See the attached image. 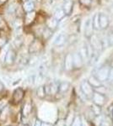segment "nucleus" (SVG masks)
<instances>
[{
	"mask_svg": "<svg viewBox=\"0 0 113 126\" xmlns=\"http://www.w3.org/2000/svg\"><path fill=\"white\" fill-rule=\"evenodd\" d=\"M90 44L92 46V48L94 50V51L96 52H100L103 49V44L102 41L99 39L97 35L95 34H92L90 37Z\"/></svg>",
	"mask_w": 113,
	"mask_h": 126,
	"instance_id": "nucleus-1",
	"label": "nucleus"
},
{
	"mask_svg": "<svg viewBox=\"0 0 113 126\" xmlns=\"http://www.w3.org/2000/svg\"><path fill=\"white\" fill-rule=\"evenodd\" d=\"M109 73H110V68L108 66H102L96 72L95 77L100 82H104L109 78Z\"/></svg>",
	"mask_w": 113,
	"mask_h": 126,
	"instance_id": "nucleus-2",
	"label": "nucleus"
},
{
	"mask_svg": "<svg viewBox=\"0 0 113 126\" xmlns=\"http://www.w3.org/2000/svg\"><path fill=\"white\" fill-rule=\"evenodd\" d=\"M94 31V25H93V19L91 18H89L85 20V25H84V32L85 35L87 38H90L93 34Z\"/></svg>",
	"mask_w": 113,
	"mask_h": 126,
	"instance_id": "nucleus-3",
	"label": "nucleus"
},
{
	"mask_svg": "<svg viewBox=\"0 0 113 126\" xmlns=\"http://www.w3.org/2000/svg\"><path fill=\"white\" fill-rule=\"evenodd\" d=\"M89 82L84 81L81 84V91L86 97H93V88Z\"/></svg>",
	"mask_w": 113,
	"mask_h": 126,
	"instance_id": "nucleus-4",
	"label": "nucleus"
},
{
	"mask_svg": "<svg viewBox=\"0 0 113 126\" xmlns=\"http://www.w3.org/2000/svg\"><path fill=\"white\" fill-rule=\"evenodd\" d=\"M68 40V36L65 33H59L58 34H57V36L54 38L53 40V45L55 46H62L65 44V42Z\"/></svg>",
	"mask_w": 113,
	"mask_h": 126,
	"instance_id": "nucleus-5",
	"label": "nucleus"
},
{
	"mask_svg": "<svg viewBox=\"0 0 113 126\" xmlns=\"http://www.w3.org/2000/svg\"><path fill=\"white\" fill-rule=\"evenodd\" d=\"M42 47V45L41 43L40 40H35L31 42V44L29 46V52L30 54H36L38 51H40V50Z\"/></svg>",
	"mask_w": 113,
	"mask_h": 126,
	"instance_id": "nucleus-6",
	"label": "nucleus"
},
{
	"mask_svg": "<svg viewBox=\"0 0 113 126\" xmlns=\"http://www.w3.org/2000/svg\"><path fill=\"white\" fill-rule=\"evenodd\" d=\"M64 10L65 14L67 15H69L73 11V3L72 0H64L63 3V7H62Z\"/></svg>",
	"mask_w": 113,
	"mask_h": 126,
	"instance_id": "nucleus-7",
	"label": "nucleus"
},
{
	"mask_svg": "<svg viewBox=\"0 0 113 126\" xmlns=\"http://www.w3.org/2000/svg\"><path fill=\"white\" fill-rule=\"evenodd\" d=\"M73 65L75 67L80 68L84 64V60L82 56H80L79 52H75L73 54Z\"/></svg>",
	"mask_w": 113,
	"mask_h": 126,
	"instance_id": "nucleus-8",
	"label": "nucleus"
},
{
	"mask_svg": "<svg viewBox=\"0 0 113 126\" xmlns=\"http://www.w3.org/2000/svg\"><path fill=\"white\" fill-rule=\"evenodd\" d=\"M73 66H74V65H73V55L68 54L67 56H65V59H64V67L66 70L69 71L73 68Z\"/></svg>",
	"mask_w": 113,
	"mask_h": 126,
	"instance_id": "nucleus-9",
	"label": "nucleus"
},
{
	"mask_svg": "<svg viewBox=\"0 0 113 126\" xmlns=\"http://www.w3.org/2000/svg\"><path fill=\"white\" fill-rule=\"evenodd\" d=\"M58 20L54 17H51L46 20V27L49 28L50 30H54L57 29V25H58Z\"/></svg>",
	"mask_w": 113,
	"mask_h": 126,
	"instance_id": "nucleus-10",
	"label": "nucleus"
},
{
	"mask_svg": "<svg viewBox=\"0 0 113 126\" xmlns=\"http://www.w3.org/2000/svg\"><path fill=\"white\" fill-rule=\"evenodd\" d=\"M109 25V19L105 14H100V29H106Z\"/></svg>",
	"mask_w": 113,
	"mask_h": 126,
	"instance_id": "nucleus-11",
	"label": "nucleus"
},
{
	"mask_svg": "<svg viewBox=\"0 0 113 126\" xmlns=\"http://www.w3.org/2000/svg\"><path fill=\"white\" fill-rule=\"evenodd\" d=\"M79 54L82 56L84 62H87L90 60V56H89V52H88V48H87V45L85 44L84 46H81L79 50Z\"/></svg>",
	"mask_w": 113,
	"mask_h": 126,
	"instance_id": "nucleus-12",
	"label": "nucleus"
},
{
	"mask_svg": "<svg viewBox=\"0 0 113 126\" xmlns=\"http://www.w3.org/2000/svg\"><path fill=\"white\" fill-rule=\"evenodd\" d=\"M15 58H16L15 52H14V50L10 49V50H9V52H8L7 56H6V58H5L6 63H8V64H12V63L15 61Z\"/></svg>",
	"mask_w": 113,
	"mask_h": 126,
	"instance_id": "nucleus-13",
	"label": "nucleus"
},
{
	"mask_svg": "<svg viewBox=\"0 0 113 126\" xmlns=\"http://www.w3.org/2000/svg\"><path fill=\"white\" fill-rule=\"evenodd\" d=\"M23 9L26 13H29V12H32L35 9V3L33 1L31 0H27L24 3L23 5Z\"/></svg>",
	"mask_w": 113,
	"mask_h": 126,
	"instance_id": "nucleus-14",
	"label": "nucleus"
},
{
	"mask_svg": "<svg viewBox=\"0 0 113 126\" xmlns=\"http://www.w3.org/2000/svg\"><path fill=\"white\" fill-rule=\"evenodd\" d=\"M65 15H66V14H65V12L63 8H57V9L55 10L54 16H53V17L56 18L58 21H60V20L64 19Z\"/></svg>",
	"mask_w": 113,
	"mask_h": 126,
	"instance_id": "nucleus-15",
	"label": "nucleus"
},
{
	"mask_svg": "<svg viewBox=\"0 0 113 126\" xmlns=\"http://www.w3.org/2000/svg\"><path fill=\"white\" fill-rule=\"evenodd\" d=\"M104 99L105 98H104L103 94H101V93H94V95H93V100H94V102L98 105V106L103 103Z\"/></svg>",
	"mask_w": 113,
	"mask_h": 126,
	"instance_id": "nucleus-16",
	"label": "nucleus"
},
{
	"mask_svg": "<svg viewBox=\"0 0 113 126\" xmlns=\"http://www.w3.org/2000/svg\"><path fill=\"white\" fill-rule=\"evenodd\" d=\"M9 50H10V48H9V45H6L5 46H3V47L2 48V50H1V52H0V61H1V62H4L5 61L6 56H7Z\"/></svg>",
	"mask_w": 113,
	"mask_h": 126,
	"instance_id": "nucleus-17",
	"label": "nucleus"
},
{
	"mask_svg": "<svg viewBox=\"0 0 113 126\" xmlns=\"http://www.w3.org/2000/svg\"><path fill=\"white\" fill-rule=\"evenodd\" d=\"M35 18H36V13H35L34 11L29 12V13L26 14L25 19H24V20H25V24H31L32 22L34 21Z\"/></svg>",
	"mask_w": 113,
	"mask_h": 126,
	"instance_id": "nucleus-18",
	"label": "nucleus"
},
{
	"mask_svg": "<svg viewBox=\"0 0 113 126\" xmlns=\"http://www.w3.org/2000/svg\"><path fill=\"white\" fill-rule=\"evenodd\" d=\"M88 82L93 87H99L100 86V81L95 76H91Z\"/></svg>",
	"mask_w": 113,
	"mask_h": 126,
	"instance_id": "nucleus-19",
	"label": "nucleus"
},
{
	"mask_svg": "<svg viewBox=\"0 0 113 126\" xmlns=\"http://www.w3.org/2000/svg\"><path fill=\"white\" fill-rule=\"evenodd\" d=\"M93 19V25H94V30H100V14H95L94 15V17L92 18Z\"/></svg>",
	"mask_w": 113,
	"mask_h": 126,
	"instance_id": "nucleus-20",
	"label": "nucleus"
},
{
	"mask_svg": "<svg viewBox=\"0 0 113 126\" xmlns=\"http://www.w3.org/2000/svg\"><path fill=\"white\" fill-rule=\"evenodd\" d=\"M24 96V92L22 89L20 88H18L15 90V92H14V100L16 101V102H18V101H20V99L23 97Z\"/></svg>",
	"mask_w": 113,
	"mask_h": 126,
	"instance_id": "nucleus-21",
	"label": "nucleus"
},
{
	"mask_svg": "<svg viewBox=\"0 0 113 126\" xmlns=\"http://www.w3.org/2000/svg\"><path fill=\"white\" fill-rule=\"evenodd\" d=\"M69 87V83L68 82H63L59 84V91L60 92H66Z\"/></svg>",
	"mask_w": 113,
	"mask_h": 126,
	"instance_id": "nucleus-22",
	"label": "nucleus"
},
{
	"mask_svg": "<svg viewBox=\"0 0 113 126\" xmlns=\"http://www.w3.org/2000/svg\"><path fill=\"white\" fill-rule=\"evenodd\" d=\"M52 31L53 30H50L49 28H46L44 30L42 31V36L45 38V39H49V38L51 37V35H52Z\"/></svg>",
	"mask_w": 113,
	"mask_h": 126,
	"instance_id": "nucleus-23",
	"label": "nucleus"
},
{
	"mask_svg": "<svg viewBox=\"0 0 113 126\" xmlns=\"http://www.w3.org/2000/svg\"><path fill=\"white\" fill-rule=\"evenodd\" d=\"M22 24H23V21H22L21 19H19V18H17V19H14V27L16 28V30H20V27L22 26Z\"/></svg>",
	"mask_w": 113,
	"mask_h": 126,
	"instance_id": "nucleus-24",
	"label": "nucleus"
},
{
	"mask_svg": "<svg viewBox=\"0 0 113 126\" xmlns=\"http://www.w3.org/2000/svg\"><path fill=\"white\" fill-rule=\"evenodd\" d=\"M16 9H17V6H16V4L12 3V4H10L9 6V8H8V14H9V15H14V14L16 12Z\"/></svg>",
	"mask_w": 113,
	"mask_h": 126,
	"instance_id": "nucleus-25",
	"label": "nucleus"
},
{
	"mask_svg": "<svg viewBox=\"0 0 113 126\" xmlns=\"http://www.w3.org/2000/svg\"><path fill=\"white\" fill-rule=\"evenodd\" d=\"M14 44L16 47H20V46H22V44H23V40H22L21 36H17L16 39L14 40Z\"/></svg>",
	"mask_w": 113,
	"mask_h": 126,
	"instance_id": "nucleus-26",
	"label": "nucleus"
},
{
	"mask_svg": "<svg viewBox=\"0 0 113 126\" xmlns=\"http://www.w3.org/2000/svg\"><path fill=\"white\" fill-rule=\"evenodd\" d=\"M46 93V90H45V87H38V88H37V94H38L39 97H44Z\"/></svg>",
	"mask_w": 113,
	"mask_h": 126,
	"instance_id": "nucleus-27",
	"label": "nucleus"
},
{
	"mask_svg": "<svg viewBox=\"0 0 113 126\" xmlns=\"http://www.w3.org/2000/svg\"><path fill=\"white\" fill-rule=\"evenodd\" d=\"M30 110H31V105H30V103H27L25 105H24V110H23L24 114L26 116V115L30 112Z\"/></svg>",
	"mask_w": 113,
	"mask_h": 126,
	"instance_id": "nucleus-28",
	"label": "nucleus"
},
{
	"mask_svg": "<svg viewBox=\"0 0 113 126\" xmlns=\"http://www.w3.org/2000/svg\"><path fill=\"white\" fill-rule=\"evenodd\" d=\"M6 45H7V40H6L5 38L0 37V48H3Z\"/></svg>",
	"mask_w": 113,
	"mask_h": 126,
	"instance_id": "nucleus-29",
	"label": "nucleus"
},
{
	"mask_svg": "<svg viewBox=\"0 0 113 126\" xmlns=\"http://www.w3.org/2000/svg\"><path fill=\"white\" fill-rule=\"evenodd\" d=\"M80 2L85 6H89L91 3V0H80Z\"/></svg>",
	"mask_w": 113,
	"mask_h": 126,
	"instance_id": "nucleus-30",
	"label": "nucleus"
},
{
	"mask_svg": "<svg viewBox=\"0 0 113 126\" xmlns=\"http://www.w3.org/2000/svg\"><path fill=\"white\" fill-rule=\"evenodd\" d=\"M108 40H109V45L113 46V33L110 34V36L108 37Z\"/></svg>",
	"mask_w": 113,
	"mask_h": 126,
	"instance_id": "nucleus-31",
	"label": "nucleus"
},
{
	"mask_svg": "<svg viewBox=\"0 0 113 126\" xmlns=\"http://www.w3.org/2000/svg\"><path fill=\"white\" fill-rule=\"evenodd\" d=\"M72 126H80V120H79V118H77V119H75L74 122H73V125H72Z\"/></svg>",
	"mask_w": 113,
	"mask_h": 126,
	"instance_id": "nucleus-32",
	"label": "nucleus"
},
{
	"mask_svg": "<svg viewBox=\"0 0 113 126\" xmlns=\"http://www.w3.org/2000/svg\"><path fill=\"white\" fill-rule=\"evenodd\" d=\"M109 80L113 81V67L110 69V73H109Z\"/></svg>",
	"mask_w": 113,
	"mask_h": 126,
	"instance_id": "nucleus-33",
	"label": "nucleus"
},
{
	"mask_svg": "<svg viewBox=\"0 0 113 126\" xmlns=\"http://www.w3.org/2000/svg\"><path fill=\"white\" fill-rule=\"evenodd\" d=\"M57 0H47V3H48L49 6H52L56 3V2Z\"/></svg>",
	"mask_w": 113,
	"mask_h": 126,
	"instance_id": "nucleus-34",
	"label": "nucleus"
},
{
	"mask_svg": "<svg viewBox=\"0 0 113 126\" xmlns=\"http://www.w3.org/2000/svg\"><path fill=\"white\" fill-rule=\"evenodd\" d=\"M42 124L41 123V121H40V120H36V123H35L34 126H42Z\"/></svg>",
	"mask_w": 113,
	"mask_h": 126,
	"instance_id": "nucleus-35",
	"label": "nucleus"
},
{
	"mask_svg": "<svg viewBox=\"0 0 113 126\" xmlns=\"http://www.w3.org/2000/svg\"><path fill=\"white\" fill-rule=\"evenodd\" d=\"M5 103H6V102L4 100H3V101H0V109H2L3 106L5 105Z\"/></svg>",
	"mask_w": 113,
	"mask_h": 126,
	"instance_id": "nucleus-36",
	"label": "nucleus"
},
{
	"mask_svg": "<svg viewBox=\"0 0 113 126\" xmlns=\"http://www.w3.org/2000/svg\"><path fill=\"white\" fill-rule=\"evenodd\" d=\"M3 24H3V19H2L1 16H0V28L3 27Z\"/></svg>",
	"mask_w": 113,
	"mask_h": 126,
	"instance_id": "nucleus-37",
	"label": "nucleus"
},
{
	"mask_svg": "<svg viewBox=\"0 0 113 126\" xmlns=\"http://www.w3.org/2000/svg\"><path fill=\"white\" fill-rule=\"evenodd\" d=\"M3 87H4V86H3V82H0V93H1L2 91H3Z\"/></svg>",
	"mask_w": 113,
	"mask_h": 126,
	"instance_id": "nucleus-38",
	"label": "nucleus"
},
{
	"mask_svg": "<svg viewBox=\"0 0 113 126\" xmlns=\"http://www.w3.org/2000/svg\"><path fill=\"white\" fill-rule=\"evenodd\" d=\"M42 126H52L51 125H49V124H46V123H43Z\"/></svg>",
	"mask_w": 113,
	"mask_h": 126,
	"instance_id": "nucleus-39",
	"label": "nucleus"
},
{
	"mask_svg": "<svg viewBox=\"0 0 113 126\" xmlns=\"http://www.w3.org/2000/svg\"><path fill=\"white\" fill-rule=\"evenodd\" d=\"M6 0H0V3H5Z\"/></svg>",
	"mask_w": 113,
	"mask_h": 126,
	"instance_id": "nucleus-40",
	"label": "nucleus"
}]
</instances>
